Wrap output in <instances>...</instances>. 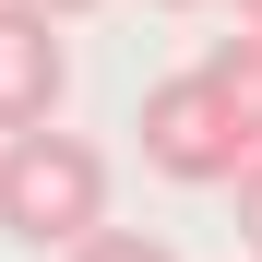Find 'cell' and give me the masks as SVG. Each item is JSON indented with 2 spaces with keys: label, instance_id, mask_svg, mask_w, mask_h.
I'll return each instance as SVG.
<instances>
[{
  "label": "cell",
  "instance_id": "obj_8",
  "mask_svg": "<svg viewBox=\"0 0 262 262\" xmlns=\"http://www.w3.org/2000/svg\"><path fill=\"white\" fill-rule=\"evenodd\" d=\"M227 12H238V24H262V0H227Z\"/></svg>",
  "mask_w": 262,
  "mask_h": 262
},
{
  "label": "cell",
  "instance_id": "obj_4",
  "mask_svg": "<svg viewBox=\"0 0 262 262\" xmlns=\"http://www.w3.org/2000/svg\"><path fill=\"white\" fill-rule=\"evenodd\" d=\"M203 72H214V96L238 107L250 155H262V24H250V36H214V60H203Z\"/></svg>",
  "mask_w": 262,
  "mask_h": 262
},
{
  "label": "cell",
  "instance_id": "obj_7",
  "mask_svg": "<svg viewBox=\"0 0 262 262\" xmlns=\"http://www.w3.org/2000/svg\"><path fill=\"white\" fill-rule=\"evenodd\" d=\"M36 12H96V0H36Z\"/></svg>",
  "mask_w": 262,
  "mask_h": 262
},
{
  "label": "cell",
  "instance_id": "obj_9",
  "mask_svg": "<svg viewBox=\"0 0 262 262\" xmlns=\"http://www.w3.org/2000/svg\"><path fill=\"white\" fill-rule=\"evenodd\" d=\"M155 12H203V0H155Z\"/></svg>",
  "mask_w": 262,
  "mask_h": 262
},
{
  "label": "cell",
  "instance_id": "obj_6",
  "mask_svg": "<svg viewBox=\"0 0 262 262\" xmlns=\"http://www.w3.org/2000/svg\"><path fill=\"white\" fill-rule=\"evenodd\" d=\"M227 214H238V250H250V262H262V155H250V179H238V191H227Z\"/></svg>",
  "mask_w": 262,
  "mask_h": 262
},
{
  "label": "cell",
  "instance_id": "obj_3",
  "mask_svg": "<svg viewBox=\"0 0 262 262\" xmlns=\"http://www.w3.org/2000/svg\"><path fill=\"white\" fill-rule=\"evenodd\" d=\"M60 83H72L60 12L0 0V143H12V131H48V119H60Z\"/></svg>",
  "mask_w": 262,
  "mask_h": 262
},
{
  "label": "cell",
  "instance_id": "obj_5",
  "mask_svg": "<svg viewBox=\"0 0 262 262\" xmlns=\"http://www.w3.org/2000/svg\"><path fill=\"white\" fill-rule=\"evenodd\" d=\"M72 262H179V250H167L155 227H96V238H83Z\"/></svg>",
  "mask_w": 262,
  "mask_h": 262
},
{
  "label": "cell",
  "instance_id": "obj_2",
  "mask_svg": "<svg viewBox=\"0 0 262 262\" xmlns=\"http://www.w3.org/2000/svg\"><path fill=\"white\" fill-rule=\"evenodd\" d=\"M131 143H143L155 179H179V191H238L250 179V131L238 107L214 96V72H167L143 107H131Z\"/></svg>",
  "mask_w": 262,
  "mask_h": 262
},
{
  "label": "cell",
  "instance_id": "obj_1",
  "mask_svg": "<svg viewBox=\"0 0 262 262\" xmlns=\"http://www.w3.org/2000/svg\"><path fill=\"white\" fill-rule=\"evenodd\" d=\"M107 227V155L83 143V131H12L0 143V238L24 250H83Z\"/></svg>",
  "mask_w": 262,
  "mask_h": 262
}]
</instances>
